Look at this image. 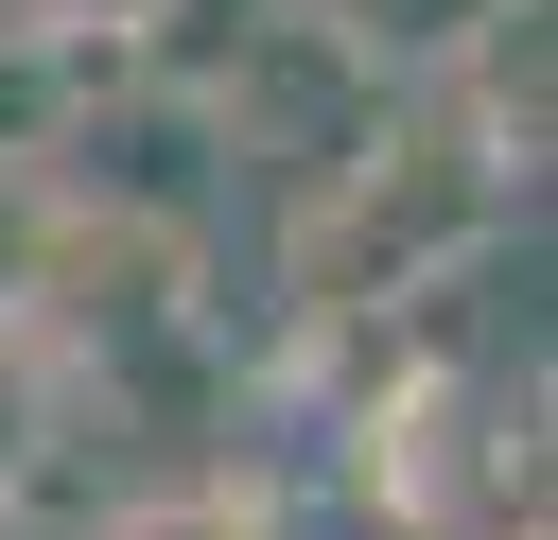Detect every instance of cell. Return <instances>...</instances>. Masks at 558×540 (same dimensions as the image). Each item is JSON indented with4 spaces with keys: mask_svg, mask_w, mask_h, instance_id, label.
Segmentation results:
<instances>
[{
    "mask_svg": "<svg viewBox=\"0 0 558 540\" xmlns=\"http://www.w3.org/2000/svg\"><path fill=\"white\" fill-rule=\"evenodd\" d=\"M192 87H209L227 174L262 157L279 192H314L331 157H366V139H384V105H401V87H384V70H366V52H349L314 0H279V17L244 0V52H192Z\"/></svg>",
    "mask_w": 558,
    "mask_h": 540,
    "instance_id": "obj_1",
    "label": "cell"
},
{
    "mask_svg": "<svg viewBox=\"0 0 558 540\" xmlns=\"http://www.w3.org/2000/svg\"><path fill=\"white\" fill-rule=\"evenodd\" d=\"M87 435V366L52 314H0V488H52V453Z\"/></svg>",
    "mask_w": 558,
    "mask_h": 540,
    "instance_id": "obj_2",
    "label": "cell"
},
{
    "mask_svg": "<svg viewBox=\"0 0 558 540\" xmlns=\"http://www.w3.org/2000/svg\"><path fill=\"white\" fill-rule=\"evenodd\" d=\"M70 540H279V488H262V470H157V488H122V505L70 523Z\"/></svg>",
    "mask_w": 558,
    "mask_h": 540,
    "instance_id": "obj_3",
    "label": "cell"
},
{
    "mask_svg": "<svg viewBox=\"0 0 558 540\" xmlns=\"http://www.w3.org/2000/svg\"><path fill=\"white\" fill-rule=\"evenodd\" d=\"M35 52H157L174 35V0H0Z\"/></svg>",
    "mask_w": 558,
    "mask_h": 540,
    "instance_id": "obj_4",
    "label": "cell"
},
{
    "mask_svg": "<svg viewBox=\"0 0 558 540\" xmlns=\"http://www.w3.org/2000/svg\"><path fill=\"white\" fill-rule=\"evenodd\" d=\"M35 244H52V174L0 157V314H35Z\"/></svg>",
    "mask_w": 558,
    "mask_h": 540,
    "instance_id": "obj_5",
    "label": "cell"
},
{
    "mask_svg": "<svg viewBox=\"0 0 558 540\" xmlns=\"http://www.w3.org/2000/svg\"><path fill=\"white\" fill-rule=\"evenodd\" d=\"M0 540H70V523H52V488H0Z\"/></svg>",
    "mask_w": 558,
    "mask_h": 540,
    "instance_id": "obj_6",
    "label": "cell"
}]
</instances>
